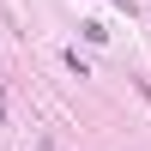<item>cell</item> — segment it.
<instances>
[{
    "label": "cell",
    "instance_id": "cell-1",
    "mask_svg": "<svg viewBox=\"0 0 151 151\" xmlns=\"http://www.w3.org/2000/svg\"><path fill=\"white\" fill-rule=\"evenodd\" d=\"M109 6H121V12H139V0H109Z\"/></svg>",
    "mask_w": 151,
    "mask_h": 151
},
{
    "label": "cell",
    "instance_id": "cell-2",
    "mask_svg": "<svg viewBox=\"0 0 151 151\" xmlns=\"http://www.w3.org/2000/svg\"><path fill=\"white\" fill-rule=\"evenodd\" d=\"M0 127H6V85H0Z\"/></svg>",
    "mask_w": 151,
    "mask_h": 151
},
{
    "label": "cell",
    "instance_id": "cell-3",
    "mask_svg": "<svg viewBox=\"0 0 151 151\" xmlns=\"http://www.w3.org/2000/svg\"><path fill=\"white\" fill-rule=\"evenodd\" d=\"M42 151H55V145H42Z\"/></svg>",
    "mask_w": 151,
    "mask_h": 151
}]
</instances>
